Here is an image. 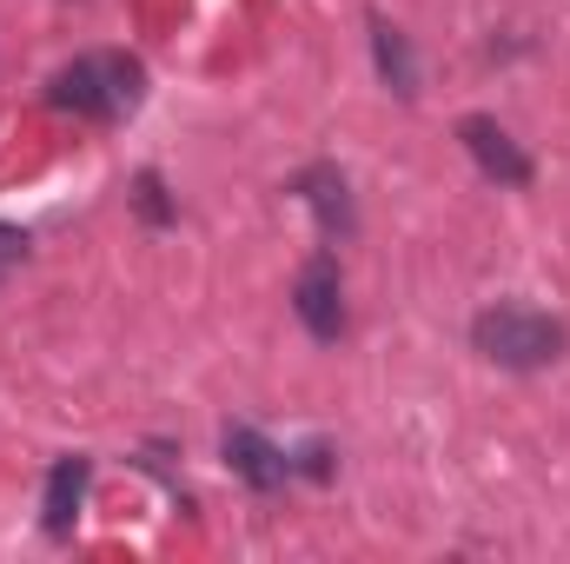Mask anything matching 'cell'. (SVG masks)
Returning <instances> with one entry per match:
<instances>
[{
  "mask_svg": "<svg viewBox=\"0 0 570 564\" xmlns=\"http://www.w3.org/2000/svg\"><path fill=\"white\" fill-rule=\"evenodd\" d=\"M140 94H146V74L134 54H80L47 87V100L60 114H80V120H127L140 107Z\"/></svg>",
  "mask_w": 570,
  "mask_h": 564,
  "instance_id": "1",
  "label": "cell"
},
{
  "mask_svg": "<svg viewBox=\"0 0 570 564\" xmlns=\"http://www.w3.org/2000/svg\"><path fill=\"white\" fill-rule=\"evenodd\" d=\"M471 346L504 372H544L551 359H564V325L531 305H484L471 319Z\"/></svg>",
  "mask_w": 570,
  "mask_h": 564,
  "instance_id": "2",
  "label": "cell"
},
{
  "mask_svg": "<svg viewBox=\"0 0 570 564\" xmlns=\"http://www.w3.org/2000/svg\"><path fill=\"white\" fill-rule=\"evenodd\" d=\"M292 312H298V325H305L318 346L345 339V280H338V260H332V253H312V260L298 266V280H292Z\"/></svg>",
  "mask_w": 570,
  "mask_h": 564,
  "instance_id": "3",
  "label": "cell"
},
{
  "mask_svg": "<svg viewBox=\"0 0 570 564\" xmlns=\"http://www.w3.org/2000/svg\"><path fill=\"white\" fill-rule=\"evenodd\" d=\"M458 140L478 159L484 179H498V186H531V153L511 140L491 114H464V120H458Z\"/></svg>",
  "mask_w": 570,
  "mask_h": 564,
  "instance_id": "4",
  "label": "cell"
},
{
  "mask_svg": "<svg viewBox=\"0 0 570 564\" xmlns=\"http://www.w3.org/2000/svg\"><path fill=\"white\" fill-rule=\"evenodd\" d=\"M292 193L312 206V220H318L325 246H338V240H352V233H358V213H352V186H345V173H338L332 159L305 166V173L292 179Z\"/></svg>",
  "mask_w": 570,
  "mask_h": 564,
  "instance_id": "5",
  "label": "cell"
},
{
  "mask_svg": "<svg viewBox=\"0 0 570 564\" xmlns=\"http://www.w3.org/2000/svg\"><path fill=\"white\" fill-rule=\"evenodd\" d=\"M219 451H226V465H233L253 492H279L285 478H292V458H285L266 431H253V425H226Z\"/></svg>",
  "mask_w": 570,
  "mask_h": 564,
  "instance_id": "6",
  "label": "cell"
},
{
  "mask_svg": "<svg viewBox=\"0 0 570 564\" xmlns=\"http://www.w3.org/2000/svg\"><path fill=\"white\" fill-rule=\"evenodd\" d=\"M87 478H94V465H87L80 451L53 458V471H47V498H40V525H47V538H67V532H73L80 498H87Z\"/></svg>",
  "mask_w": 570,
  "mask_h": 564,
  "instance_id": "7",
  "label": "cell"
},
{
  "mask_svg": "<svg viewBox=\"0 0 570 564\" xmlns=\"http://www.w3.org/2000/svg\"><path fill=\"white\" fill-rule=\"evenodd\" d=\"M365 27H372V60H379V80H385L399 100H419V60H412V40H405L385 13H372Z\"/></svg>",
  "mask_w": 570,
  "mask_h": 564,
  "instance_id": "8",
  "label": "cell"
},
{
  "mask_svg": "<svg viewBox=\"0 0 570 564\" xmlns=\"http://www.w3.org/2000/svg\"><path fill=\"white\" fill-rule=\"evenodd\" d=\"M134 206H140L146 226H166V220H173V200H166V179H159V173H140V179H134Z\"/></svg>",
  "mask_w": 570,
  "mask_h": 564,
  "instance_id": "9",
  "label": "cell"
},
{
  "mask_svg": "<svg viewBox=\"0 0 570 564\" xmlns=\"http://www.w3.org/2000/svg\"><path fill=\"white\" fill-rule=\"evenodd\" d=\"M20 260H27V233H20V226H7V220H0V280H7V273H13V266H20Z\"/></svg>",
  "mask_w": 570,
  "mask_h": 564,
  "instance_id": "10",
  "label": "cell"
}]
</instances>
